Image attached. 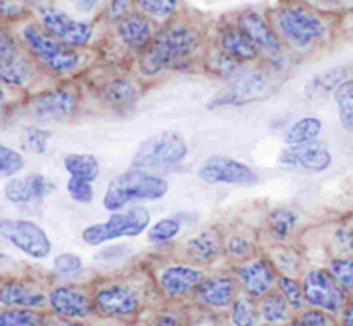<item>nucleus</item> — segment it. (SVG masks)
<instances>
[{
	"instance_id": "obj_1",
	"label": "nucleus",
	"mask_w": 353,
	"mask_h": 326,
	"mask_svg": "<svg viewBox=\"0 0 353 326\" xmlns=\"http://www.w3.org/2000/svg\"><path fill=\"white\" fill-rule=\"evenodd\" d=\"M199 44V35L190 26L183 23L169 24L154 38L141 57V71L145 75H157L162 69L176 68L195 54Z\"/></svg>"
},
{
	"instance_id": "obj_2",
	"label": "nucleus",
	"mask_w": 353,
	"mask_h": 326,
	"mask_svg": "<svg viewBox=\"0 0 353 326\" xmlns=\"http://www.w3.org/2000/svg\"><path fill=\"white\" fill-rule=\"evenodd\" d=\"M165 193H168V183L164 180L148 175L140 168H134L116 176L109 183L103 195V207L109 211H117L134 200H159Z\"/></svg>"
},
{
	"instance_id": "obj_3",
	"label": "nucleus",
	"mask_w": 353,
	"mask_h": 326,
	"mask_svg": "<svg viewBox=\"0 0 353 326\" xmlns=\"http://www.w3.org/2000/svg\"><path fill=\"white\" fill-rule=\"evenodd\" d=\"M276 26L279 35L296 48H309L326 37L324 21L299 6H288L278 10Z\"/></svg>"
},
{
	"instance_id": "obj_4",
	"label": "nucleus",
	"mask_w": 353,
	"mask_h": 326,
	"mask_svg": "<svg viewBox=\"0 0 353 326\" xmlns=\"http://www.w3.org/2000/svg\"><path fill=\"white\" fill-rule=\"evenodd\" d=\"M188 154V145L181 135L174 131L154 135L141 142L133 155V168L159 169L179 164Z\"/></svg>"
},
{
	"instance_id": "obj_5",
	"label": "nucleus",
	"mask_w": 353,
	"mask_h": 326,
	"mask_svg": "<svg viewBox=\"0 0 353 326\" xmlns=\"http://www.w3.org/2000/svg\"><path fill=\"white\" fill-rule=\"evenodd\" d=\"M150 224V214L143 207H134L126 213L112 214L103 223L92 224L85 228L81 238L88 245H102L105 242L121 237H137L143 233Z\"/></svg>"
},
{
	"instance_id": "obj_6",
	"label": "nucleus",
	"mask_w": 353,
	"mask_h": 326,
	"mask_svg": "<svg viewBox=\"0 0 353 326\" xmlns=\"http://www.w3.org/2000/svg\"><path fill=\"white\" fill-rule=\"evenodd\" d=\"M23 38L34 57L54 71L69 73L78 64V54L69 48L68 44L55 38L54 35L50 37V33L47 35L34 24H28L24 28Z\"/></svg>"
},
{
	"instance_id": "obj_7",
	"label": "nucleus",
	"mask_w": 353,
	"mask_h": 326,
	"mask_svg": "<svg viewBox=\"0 0 353 326\" xmlns=\"http://www.w3.org/2000/svg\"><path fill=\"white\" fill-rule=\"evenodd\" d=\"M269 86L271 85L264 73L241 68L231 78V85L210 100L209 107L216 109V107L243 106V104L254 102V100L262 99L269 92Z\"/></svg>"
},
{
	"instance_id": "obj_8",
	"label": "nucleus",
	"mask_w": 353,
	"mask_h": 326,
	"mask_svg": "<svg viewBox=\"0 0 353 326\" xmlns=\"http://www.w3.org/2000/svg\"><path fill=\"white\" fill-rule=\"evenodd\" d=\"M0 237L33 259H45L52 251V244L47 233L33 221L26 220H2Z\"/></svg>"
},
{
	"instance_id": "obj_9",
	"label": "nucleus",
	"mask_w": 353,
	"mask_h": 326,
	"mask_svg": "<svg viewBox=\"0 0 353 326\" xmlns=\"http://www.w3.org/2000/svg\"><path fill=\"white\" fill-rule=\"evenodd\" d=\"M303 294L307 303L333 314L340 313L347 303L343 287L324 269H310L307 273L303 278Z\"/></svg>"
},
{
	"instance_id": "obj_10",
	"label": "nucleus",
	"mask_w": 353,
	"mask_h": 326,
	"mask_svg": "<svg viewBox=\"0 0 353 326\" xmlns=\"http://www.w3.org/2000/svg\"><path fill=\"white\" fill-rule=\"evenodd\" d=\"M200 180L210 185L228 183V185L252 186L259 182V175L243 162L228 155H212L199 169Z\"/></svg>"
},
{
	"instance_id": "obj_11",
	"label": "nucleus",
	"mask_w": 353,
	"mask_h": 326,
	"mask_svg": "<svg viewBox=\"0 0 353 326\" xmlns=\"http://www.w3.org/2000/svg\"><path fill=\"white\" fill-rule=\"evenodd\" d=\"M40 17L41 24L45 30L55 38L62 40L68 45H74V47H81L86 45L92 38V26L83 21H76L69 17L68 14L59 10L54 6H43L40 7Z\"/></svg>"
},
{
	"instance_id": "obj_12",
	"label": "nucleus",
	"mask_w": 353,
	"mask_h": 326,
	"mask_svg": "<svg viewBox=\"0 0 353 326\" xmlns=\"http://www.w3.org/2000/svg\"><path fill=\"white\" fill-rule=\"evenodd\" d=\"M93 304L100 316L128 320L140 309V297L128 285H107L97 292Z\"/></svg>"
},
{
	"instance_id": "obj_13",
	"label": "nucleus",
	"mask_w": 353,
	"mask_h": 326,
	"mask_svg": "<svg viewBox=\"0 0 353 326\" xmlns=\"http://www.w3.org/2000/svg\"><path fill=\"white\" fill-rule=\"evenodd\" d=\"M238 28L254 41L255 47L259 48V54L268 57L272 64H281L283 50L279 38L276 37V33L262 14L255 12V10H247L238 17Z\"/></svg>"
},
{
	"instance_id": "obj_14",
	"label": "nucleus",
	"mask_w": 353,
	"mask_h": 326,
	"mask_svg": "<svg viewBox=\"0 0 353 326\" xmlns=\"http://www.w3.org/2000/svg\"><path fill=\"white\" fill-rule=\"evenodd\" d=\"M281 166L307 173H323L331 166V152L323 142H307L285 148L279 155Z\"/></svg>"
},
{
	"instance_id": "obj_15",
	"label": "nucleus",
	"mask_w": 353,
	"mask_h": 326,
	"mask_svg": "<svg viewBox=\"0 0 353 326\" xmlns=\"http://www.w3.org/2000/svg\"><path fill=\"white\" fill-rule=\"evenodd\" d=\"M76 109V99L68 90H52L33 99L31 116L40 123H59L72 116Z\"/></svg>"
},
{
	"instance_id": "obj_16",
	"label": "nucleus",
	"mask_w": 353,
	"mask_h": 326,
	"mask_svg": "<svg viewBox=\"0 0 353 326\" xmlns=\"http://www.w3.org/2000/svg\"><path fill=\"white\" fill-rule=\"evenodd\" d=\"M54 190L55 185L47 176L40 175V173H30V175L10 178L6 183L3 193H6L9 202L21 206V204L40 202L45 197L50 195Z\"/></svg>"
},
{
	"instance_id": "obj_17",
	"label": "nucleus",
	"mask_w": 353,
	"mask_h": 326,
	"mask_svg": "<svg viewBox=\"0 0 353 326\" xmlns=\"http://www.w3.org/2000/svg\"><path fill=\"white\" fill-rule=\"evenodd\" d=\"M161 289L171 299H181L196 292L203 282V273L192 266H171L161 275Z\"/></svg>"
},
{
	"instance_id": "obj_18",
	"label": "nucleus",
	"mask_w": 353,
	"mask_h": 326,
	"mask_svg": "<svg viewBox=\"0 0 353 326\" xmlns=\"http://www.w3.org/2000/svg\"><path fill=\"white\" fill-rule=\"evenodd\" d=\"M48 303L55 314L71 320H83L95 311V304L85 294L69 287H59L52 290Z\"/></svg>"
},
{
	"instance_id": "obj_19",
	"label": "nucleus",
	"mask_w": 353,
	"mask_h": 326,
	"mask_svg": "<svg viewBox=\"0 0 353 326\" xmlns=\"http://www.w3.org/2000/svg\"><path fill=\"white\" fill-rule=\"evenodd\" d=\"M238 278L243 283L250 297H264L276 282V273L271 262L257 259L238 269Z\"/></svg>"
},
{
	"instance_id": "obj_20",
	"label": "nucleus",
	"mask_w": 353,
	"mask_h": 326,
	"mask_svg": "<svg viewBox=\"0 0 353 326\" xmlns=\"http://www.w3.org/2000/svg\"><path fill=\"white\" fill-rule=\"evenodd\" d=\"M236 287L231 278L226 276H214V278H207L200 283L196 289V299L203 304V306L214 307V309H224L230 307L236 299Z\"/></svg>"
},
{
	"instance_id": "obj_21",
	"label": "nucleus",
	"mask_w": 353,
	"mask_h": 326,
	"mask_svg": "<svg viewBox=\"0 0 353 326\" xmlns=\"http://www.w3.org/2000/svg\"><path fill=\"white\" fill-rule=\"evenodd\" d=\"M117 33H119L121 40L134 50L147 47L154 37L150 21L143 16H138V14L123 17V21H119V24H117Z\"/></svg>"
},
{
	"instance_id": "obj_22",
	"label": "nucleus",
	"mask_w": 353,
	"mask_h": 326,
	"mask_svg": "<svg viewBox=\"0 0 353 326\" xmlns=\"http://www.w3.org/2000/svg\"><path fill=\"white\" fill-rule=\"evenodd\" d=\"M0 304L9 307L37 309L45 304V296L19 282H7L0 287Z\"/></svg>"
},
{
	"instance_id": "obj_23",
	"label": "nucleus",
	"mask_w": 353,
	"mask_h": 326,
	"mask_svg": "<svg viewBox=\"0 0 353 326\" xmlns=\"http://www.w3.org/2000/svg\"><path fill=\"white\" fill-rule=\"evenodd\" d=\"M221 45H223L224 54L236 59L238 62H250L259 57V48L240 28H231V30L224 31Z\"/></svg>"
},
{
	"instance_id": "obj_24",
	"label": "nucleus",
	"mask_w": 353,
	"mask_h": 326,
	"mask_svg": "<svg viewBox=\"0 0 353 326\" xmlns=\"http://www.w3.org/2000/svg\"><path fill=\"white\" fill-rule=\"evenodd\" d=\"M345 76H347V69L345 68L326 69V71L312 76V78L307 82L303 93H305V97L309 100L324 99V97H327L331 92H334V90L345 82Z\"/></svg>"
},
{
	"instance_id": "obj_25",
	"label": "nucleus",
	"mask_w": 353,
	"mask_h": 326,
	"mask_svg": "<svg viewBox=\"0 0 353 326\" xmlns=\"http://www.w3.org/2000/svg\"><path fill=\"white\" fill-rule=\"evenodd\" d=\"M190 259L196 262H210L221 254V240L214 231H203L186 244Z\"/></svg>"
},
{
	"instance_id": "obj_26",
	"label": "nucleus",
	"mask_w": 353,
	"mask_h": 326,
	"mask_svg": "<svg viewBox=\"0 0 353 326\" xmlns=\"http://www.w3.org/2000/svg\"><path fill=\"white\" fill-rule=\"evenodd\" d=\"M321 130H323V123L317 117H303V119H299L288 128L285 135V142L288 147L307 144V142L317 140Z\"/></svg>"
},
{
	"instance_id": "obj_27",
	"label": "nucleus",
	"mask_w": 353,
	"mask_h": 326,
	"mask_svg": "<svg viewBox=\"0 0 353 326\" xmlns=\"http://www.w3.org/2000/svg\"><path fill=\"white\" fill-rule=\"evenodd\" d=\"M292 304L285 296L278 294H265L261 300V318L265 323H285L290 320Z\"/></svg>"
},
{
	"instance_id": "obj_28",
	"label": "nucleus",
	"mask_w": 353,
	"mask_h": 326,
	"mask_svg": "<svg viewBox=\"0 0 353 326\" xmlns=\"http://www.w3.org/2000/svg\"><path fill=\"white\" fill-rule=\"evenodd\" d=\"M64 168L68 169V173L71 176L88 180V182H93V180L99 178V173H100L99 161L95 159V155H90V154L65 155Z\"/></svg>"
},
{
	"instance_id": "obj_29",
	"label": "nucleus",
	"mask_w": 353,
	"mask_h": 326,
	"mask_svg": "<svg viewBox=\"0 0 353 326\" xmlns=\"http://www.w3.org/2000/svg\"><path fill=\"white\" fill-rule=\"evenodd\" d=\"M103 93L110 106L121 107V109L131 107L138 99V88L130 79H114L105 86Z\"/></svg>"
},
{
	"instance_id": "obj_30",
	"label": "nucleus",
	"mask_w": 353,
	"mask_h": 326,
	"mask_svg": "<svg viewBox=\"0 0 353 326\" xmlns=\"http://www.w3.org/2000/svg\"><path fill=\"white\" fill-rule=\"evenodd\" d=\"M334 100L338 104L341 124L353 133V79H347L334 90Z\"/></svg>"
},
{
	"instance_id": "obj_31",
	"label": "nucleus",
	"mask_w": 353,
	"mask_h": 326,
	"mask_svg": "<svg viewBox=\"0 0 353 326\" xmlns=\"http://www.w3.org/2000/svg\"><path fill=\"white\" fill-rule=\"evenodd\" d=\"M50 137V131L30 126L21 135V148L30 152V154H43L47 151V144Z\"/></svg>"
},
{
	"instance_id": "obj_32",
	"label": "nucleus",
	"mask_w": 353,
	"mask_h": 326,
	"mask_svg": "<svg viewBox=\"0 0 353 326\" xmlns=\"http://www.w3.org/2000/svg\"><path fill=\"white\" fill-rule=\"evenodd\" d=\"M181 230V223L174 218H165V220L157 221L154 227L148 230V240L155 245L168 244L171 242L176 235Z\"/></svg>"
},
{
	"instance_id": "obj_33",
	"label": "nucleus",
	"mask_w": 353,
	"mask_h": 326,
	"mask_svg": "<svg viewBox=\"0 0 353 326\" xmlns=\"http://www.w3.org/2000/svg\"><path fill=\"white\" fill-rule=\"evenodd\" d=\"M261 314L255 311L254 303L250 297H240L233 303V309H231V321L238 326H252L257 325Z\"/></svg>"
},
{
	"instance_id": "obj_34",
	"label": "nucleus",
	"mask_w": 353,
	"mask_h": 326,
	"mask_svg": "<svg viewBox=\"0 0 353 326\" xmlns=\"http://www.w3.org/2000/svg\"><path fill=\"white\" fill-rule=\"evenodd\" d=\"M41 316L34 311H26V307L2 311L0 313V326H34L41 325Z\"/></svg>"
},
{
	"instance_id": "obj_35",
	"label": "nucleus",
	"mask_w": 353,
	"mask_h": 326,
	"mask_svg": "<svg viewBox=\"0 0 353 326\" xmlns=\"http://www.w3.org/2000/svg\"><path fill=\"white\" fill-rule=\"evenodd\" d=\"M296 221H299L296 214L288 209H276L272 211L271 216H269V224H271L272 233L278 235L279 238L288 237V235L295 230Z\"/></svg>"
},
{
	"instance_id": "obj_36",
	"label": "nucleus",
	"mask_w": 353,
	"mask_h": 326,
	"mask_svg": "<svg viewBox=\"0 0 353 326\" xmlns=\"http://www.w3.org/2000/svg\"><path fill=\"white\" fill-rule=\"evenodd\" d=\"M24 168V159L19 152L6 147L0 144V178L2 176H12Z\"/></svg>"
},
{
	"instance_id": "obj_37",
	"label": "nucleus",
	"mask_w": 353,
	"mask_h": 326,
	"mask_svg": "<svg viewBox=\"0 0 353 326\" xmlns=\"http://www.w3.org/2000/svg\"><path fill=\"white\" fill-rule=\"evenodd\" d=\"M330 273L345 290L353 292V259H334L330 265Z\"/></svg>"
},
{
	"instance_id": "obj_38",
	"label": "nucleus",
	"mask_w": 353,
	"mask_h": 326,
	"mask_svg": "<svg viewBox=\"0 0 353 326\" xmlns=\"http://www.w3.org/2000/svg\"><path fill=\"white\" fill-rule=\"evenodd\" d=\"M145 14L154 17H168L178 9V0H137Z\"/></svg>"
},
{
	"instance_id": "obj_39",
	"label": "nucleus",
	"mask_w": 353,
	"mask_h": 326,
	"mask_svg": "<svg viewBox=\"0 0 353 326\" xmlns=\"http://www.w3.org/2000/svg\"><path fill=\"white\" fill-rule=\"evenodd\" d=\"M68 192L72 197V200L79 204H90L93 200L92 182H88V180L71 176V180L68 182Z\"/></svg>"
},
{
	"instance_id": "obj_40",
	"label": "nucleus",
	"mask_w": 353,
	"mask_h": 326,
	"mask_svg": "<svg viewBox=\"0 0 353 326\" xmlns=\"http://www.w3.org/2000/svg\"><path fill=\"white\" fill-rule=\"evenodd\" d=\"M21 57H24V55L21 54L12 38L6 31L0 30V69L19 61Z\"/></svg>"
},
{
	"instance_id": "obj_41",
	"label": "nucleus",
	"mask_w": 353,
	"mask_h": 326,
	"mask_svg": "<svg viewBox=\"0 0 353 326\" xmlns=\"http://www.w3.org/2000/svg\"><path fill=\"white\" fill-rule=\"evenodd\" d=\"M55 273L61 276H74L81 271L83 262L78 256L74 254H61L54 261Z\"/></svg>"
},
{
	"instance_id": "obj_42",
	"label": "nucleus",
	"mask_w": 353,
	"mask_h": 326,
	"mask_svg": "<svg viewBox=\"0 0 353 326\" xmlns=\"http://www.w3.org/2000/svg\"><path fill=\"white\" fill-rule=\"evenodd\" d=\"M279 289H281L283 296L288 299V303L293 307H302L303 300H305V294H303V287H300L295 280L283 276V278H279Z\"/></svg>"
},
{
	"instance_id": "obj_43",
	"label": "nucleus",
	"mask_w": 353,
	"mask_h": 326,
	"mask_svg": "<svg viewBox=\"0 0 353 326\" xmlns=\"http://www.w3.org/2000/svg\"><path fill=\"white\" fill-rule=\"evenodd\" d=\"M228 252L234 258H250L254 254V242L245 235H234L228 240Z\"/></svg>"
},
{
	"instance_id": "obj_44",
	"label": "nucleus",
	"mask_w": 353,
	"mask_h": 326,
	"mask_svg": "<svg viewBox=\"0 0 353 326\" xmlns=\"http://www.w3.org/2000/svg\"><path fill=\"white\" fill-rule=\"evenodd\" d=\"M300 325H307V326H324V325H333V320L330 316H326L321 311H309V313L303 314L302 318L299 320Z\"/></svg>"
},
{
	"instance_id": "obj_45",
	"label": "nucleus",
	"mask_w": 353,
	"mask_h": 326,
	"mask_svg": "<svg viewBox=\"0 0 353 326\" xmlns=\"http://www.w3.org/2000/svg\"><path fill=\"white\" fill-rule=\"evenodd\" d=\"M336 244L343 251L353 252V227H343L336 233Z\"/></svg>"
},
{
	"instance_id": "obj_46",
	"label": "nucleus",
	"mask_w": 353,
	"mask_h": 326,
	"mask_svg": "<svg viewBox=\"0 0 353 326\" xmlns=\"http://www.w3.org/2000/svg\"><path fill=\"white\" fill-rule=\"evenodd\" d=\"M126 9H128V0H112V3H110L109 17L110 19H119V17L124 16Z\"/></svg>"
},
{
	"instance_id": "obj_47",
	"label": "nucleus",
	"mask_w": 353,
	"mask_h": 326,
	"mask_svg": "<svg viewBox=\"0 0 353 326\" xmlns=\"http://www.w3.org/2000/svg\"><path fill=\"white\" fill-rule=\"evenodd\" d=\"M79 12H90L100 3V0H71Z\"/></svg>"
},
{
	"instance_id": "obj_48",
	"label": "nucleus",
	"mask_w": 353,
	"mask_h": 326,
	"mask_svg": "<svg viewBox=\"0 0 353 326\" xmlns=\"http://www.w3.org/2000/svg\"><path fill=\"white\" fill-rule=\"evenodd\" d=\"M343 323L345 325H350L353 326V303L348 304L347 309H345V314H343Z\"/></svg>"
},
{
	"instance_id": "obj_49",
	"label": "nucleus",
	"mask_w": 353,
	"mask_h": 326,
	"mask_svg": "<svg viewBox=\"0 0 353 326\" xmlns=\"http://www.w3.org/2000/svg\"><path fill=\"white\" fill-rule=\"evenodd\" d=\"M3 114H6V92L0 85V121L3 119Z\"/></svg>"
},
{
	"instance_id": "obj_50",
	"label": "nucleus",
	"mask_w": 353,
	"mask_h": 326,
	"mask_svg": "<svg viewBox=\"0 0 353 326\" xmlns=\"http://www.w3.org/2000/svg\"><path fill=\"white\" fill-rule=\"evenodd\" d=\"M159 321H161V323H169V325H176V320H174V318H164V316H162V318H161V320H159Z\"/></svg>"
},
{
	"instance_id": "obj_51",
	"label": "nucleus",
	"mask_w": 353,
	"mask_h": 326,
	"mask_svg": "<svg viewBox=\"0 0 353 326\" xmlns=\"http://www.w3.org/2000/svg\"><path fill=\"white\" fill-rule=\"evenodd\" d=\"M323 2H333V3H336V2H341V0H323Z\"/></svg>"
}]
</instances>
